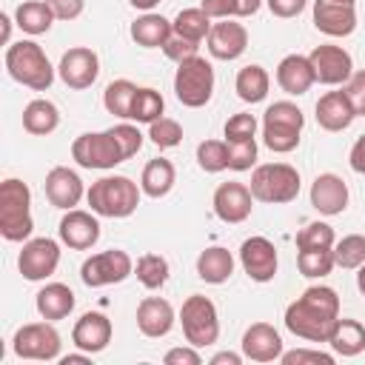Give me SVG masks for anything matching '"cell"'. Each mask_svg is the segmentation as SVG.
Returning a JSON list of instances; mask_svg holds the SVG:
<instances>
[{
	"label": "cell",
	"instance_id": "cell-55",
	"mask_svg": "<svg viewBox=\"0 0 365 365\" xmlns=\"http://www.w3.org/2000/svg\"><path fill=\"white\" fill-rule=\"evenodd\" d=\"M242 362V354H234V351H220L211 356V365H240Z\"/></svg>",
	"mask_w": 365,
	"mask_h": 365
},
{
	"label": "cell",
	"instance_id": "cell-12",
	"mask_svg": "<svg viewBox=\"0 0 365 365\" xmlns=\"http://www.w3.org/2000/svg\"><path fill=\"white\" fill-rule=\"evenodd\" d=\"M60 265V245L48 237H37V240H29L23 242V251L17 257V268L26 279L31 282H40V279H48Z\"/></svg>",
	"mask_w": 365,
	"mask_h": 365
},
{
	"label": "cell",
	"instance_id": "cell-56",
	"mask_svg": "<svg viewBox=\"0 0 365 365\" xmlns=\"http://www.w3.org/2000/svg\"><path fill=\"white\" fill-rule=\"evenodd\" d=\"M262 6V0H237V9H240V17H251L257 14Z\"/></svg>",
	"mask_w": 365,
	"mask_h": 365
},
{
	"label": "cell",
	"instance_id": "cell-52",
	"mask_svg": "<svg viewBox=\"0 0 365 365\" xmlns=\"http://www.w3.org/2000/svg\"><path fill=\"white\" fill-rule=\"evenodd\" d=\"M46 3L51 6V11H54L57 20H74L86 9V0H46Z\"/></svg>",
	"mask_w": 365,
	"mask_h": 365
},
{
	"label": "cell",
	"instance_id": "cell-61",
	"mask_svg": "<svg viewBox=\"0 0 365 365\" xmlns=\"http://www.w3.org/2000/svg\"><path fill=\"white\" fill-rule=\"evenodd\" d=\"M334 3H356V0H334Z\"/></svg>",
	"mask_w": 365,
	"mask_h": 365
},
{
	"label": "cell",
	"instance_id": "cell-21",
	"mask_svg": "<svg viewBox=\"0 0 365 365\" xmlns=\"http://www.w3.org/2000/svg\"><path fill=\"white\" fill-rule=\"evenodd\" d=\"M242 356L251 362H274L282 356V336L268 322H254L242 334Z\"/></svg>",
	"mask_w": 365,
	"mask_h": 365
},
{
	"label": "cell",
	"instance_id": "cell-49",
	"mask_svg": "<svg viewBox=\"0 0 365 365\" xmlns=\"http://www.w3.org/2000/svg\"><path fill=\"white\" fill-rule=\"evenodd\" d=\"M279 362H282V365H302V362H322V365H334V354L297 348V351H282Z\"/></svg>",
	"mask_w": 365,
	"mask_h": 365
},
{
	"label": "cell",
	"instance_id": "cell-42",
	"mask_svg": "<svg viewBox=\"0 0 365 365\" xmlns=\"http://www.w3.org/2000/svg\"><path fill=\"white\" fill-rule=\"evenodd\" d=\"M336 237H334V228L328 222H308L299 234H297V248L305 251V248H334Z\"/></svg>",
	"mask_w": 365,
	"mask_h": 365
},
{
	"label": "cell",
	"instance_id": "cell-26",
	"mask_svg": "<svg viewBox=\"0 0 365 365\" xmlns=\"http://www.w3.org/2000/svg\"><path fill=\"white\" fill-rule=\"evenodd\" d=\"M314 83H317V77H314V68H311V60H308V57H302V54H288V57L279 60V66H277V86H279L285 94L299 97V94H305Z\"/></svg>",
	"mask_w": 365,
	"mask_h": 365
},
{
	"label": "cell",
	"instance_id": "cell-33",
	"mask_svg": "<svg viewBox=\"0 0 365 365\" xmlns=\"http://www.w3.org/2000/svg\"><path fill=\"white\" fill-rule=\"evenodd\" d=\"M57 125H60V111H57V106H54L51 100L37 97V100H31V103L23 108V128H26L29 134L46 137V134H51Z\"/></svg>",
	"mask_w": 365,
	"mask_h": 365
},
{
	"label": "cell",
	"instance_id": "cell-45",
	"mask_svg": "<svg viewBox=\"0 0 365 365\" xmlns=\"http://www.w3.org/2000/svg\"><path fill=\"white\" fill-rule=\"evenodd\" d=\"M254 163H257V140L228 143V168L231 171H248Z\"/></svg>",
	"mask_w": 365,
	"mask_h": 365
},
{
	"label": "cell",
	"instance_id": "cell-5",
	"mask_svg": "<svg viewBox=\"0 0 365 365\" xmlns=\"http://www.w3.org/2000/svg\"><path fill=\"white\" fill-rule=\"evenodd\" d=\"M302 125H305L302 111L294 103L279 100V103L268 106L265 114H262V143L274 154H288L299 145Z\"/></svg>",
	"mask_w": 365,
	"mask_h": 365
},
{
	"label": "cell",
	"instance_id": "cell-22",
	"mask_svg": "<svg viewBox=\"0 0 365 365\" xmlns=\"http://www.w3.org/2000/svg\"><path fill=\"white\" fill-rule=\"evenodd\" d=\"M83 194H86V188H83V180H80L77 171H71L66 165H57L46 174V197L54 208L68 211L83 200Z\"/></svg>",
	"mask_w": 365,
	"mask_h": 365
},
{
	"label": "cell",
	"instance_id": "cell-8",
	"mask_svg": "<svg viewBox=\"0 0 365 365\" xmlns=\"http://www.w3.org/2000/svg\"><path fill=\"white\" fill-rule=\"evenodd\" d=\"M180 322H182V334L188 339V345L194 348H205L214 345L220 336V317H217V305L202 297V294H191L182 308H180Z\"/></svg>",
	"mask_w": 365,
	"mask_h": 365
},
{
	"label": "cell",
	"instance_id": "cell-4",
	"mask_svg": "<svg viewBox=\"0 0 365 365\" xmlns=\"http://www.w3.org/2000/svg\"><path fill=\"white\" fill-rule=\"evenodd\" d=\"M6 68L11 80H17L26 88L46 91L54 83V68L46 57V51L34 40H17L6 48Z\"/></svg>",
	"mask_w": 365,
	"mask_h": 365
},
{
	"label": "cell",
	"instance_id": "cell-9",
	"mask_svg": "<svg viewBox=\"0 0 365 365\" xmlns=\"http://www.w3.org/2000/svg\"><path fill=\"white\" fill-rule=\"evenodd\" d=\"M71 157L77 160V165L94 168V171H108V168L125 163V154H123L120 143L114 140L111 128H108V131H88V134H80V137L71 143Z\"/></svg>",
	"mask_w": 365,
	"mask_h": 365
},
{
	"label": "cell",
	"instance_id": "cell-20",
	"mask_svg": "<svg viewBox=\"0 0 365 365\" xmlns=\"http://www.w3.org/2000/svg\"><path fill=\"white\" fill-rule=\"evenodd\" d=\"M111 331H114V328H111V319H108L106 314L88 311V314H83V317L74 322V328H71V342H74L80 351H86V354H100V351L108 348Z\"/></svg>",
	"mask_w": 365,
	"mask_h": 365
},
{
	"label": "cell",
	"instance_id": "cell-31",
	"mask_svg": "<svg viewBox=\"0 0 365 365\" xmlns=\"http://www.w3.org/2000/svg\"><path fill=\"white\" fill-rule=\"evenodd\" d=\"M328 345L334 348V354L339 356H356L365 351V325L359 319H345L339 317L331 336H328Z\"/></svg>",
	"mask_w": 365,
	"mask_h": 365
},
{
	"label": "cell",
	"instance_id": "cell-54",
	"mask_svg": "<svg viewBox=\"0 0 365 365\" xmlns=\"http://www.w3.org/2000/svg\"><path fill=\"white\" fill-rule=\"evenodd\" d=\"M348 163L356 174H365V134L351 145V154H348Z\"/></svg>",
	"mask_w": 365,
	"mask_h": 365
},
{
	"label": "cell",
	"instance_id": "cell-1",
	"mask_svg": "<svg viewBox=\"0 0 365 365\" xmlns=\"http://www.w3.org/2000/svg\"><path fill=\"white\" fill-rule=\"evenodd\" d=\"M339 319V297L328 285H311L285 308V328L308 342H328Z\"/></svg>",
	"mask_w": 365,
	"mask_h": 365
},
{
	"label": "cell",
	"instance_id": "cell-28",
	"mask_svg": "<svg viewBox=\"0 0 365 365\" xmlns=\"http://www.w3.org/2000/svg\"><path fill=\"white\" fill-rule=\"evenodd\" d=\"M234 274V257L222 245H211L197 257V277L208 285H222Z\"/></svg>",
	"mask_w": 365,
	"mask_h": 365
},
{
	"label": "cell",
	"instance_id": "cell-37",
	"mask_svg": "<svg viewBox=\"0 0 365 365\" xmlns=\"http://www.w3.org/2000/svg\"><path fill=\"white\" fill-rule=\"evenodd\" d=\"M163 108H165V100H163L160 91H154V88H137L134 103H131V117H128V120H134V123H148V125H151L154 120L163 117Z\"/></svg>",
	"mask_w": 365,
	"mask_h": 365
},
{
	"label": "cell",
	"instance_id": "cell-13",
	"mask_svg": "<svg viewBox=\"0 0 365 365\" xmlns=\"http://www.w3.org/2000/svg\"><path fill=\"white\" fill-rule=\"evenodd\" d=\"M308 60H311L317 83L322 86H345L348 77L354 74V60L342 46H331V43L317 46L308 54Z\"/></svg>",
	"mask_w": 365,
	"mask_h": 365
},
{
	"label": "cell",
	"instance_id": "cell-53",
	"mask_svg": "<svg viewBox=\"0 0 365 365\" xmlns=\"http://www.w3.org/2000/svg\"><path fill=\"white\" fill-rule=\"evenodd\" d=\"M165 365H200L202 362V356H200V351L191 345V348H171V351H165Z\"/></svg>",
	"mask_w": 365,
	"mask_h": 365
},
{
	"label": "cell",
	"instance_id": "cell-11",
	"mask_svg": "<svg viewBox=\"0 0 365 365\" xmlns=\"http://www.w3.org/2000/svg\"><path fill=\"white\" fill-rule=\"evenodd\" d=\"M131 271H134L131 257H128L125 251H120V248H108V251L91 254V257L83 262L80 279H83L88 288H103V285L123 282Z\"/></svg>",
	"mask_w": 365,
	"mask_h": 365
},
{
	"label": "cell",
	"instance_id": "cell-15",
	"mask_svg": "<svg viewBox=\"0 0 365 365\" xmlns=\"http://www.w3.org/2000/svg\"><path fill=\"white\" fill-rule=\"evenodd\" d=\"M240 262H242V271L254 282H271L277 277V265H279L277 248L265 237H248L240 245Z\"/></svg>",
	"mask_w": 365,
	"mask_h": 365
},
{
	"label": "cell",
	"instance_id": "cell-24",
	"mask_svg": "<svg viewBox=\"0 0 365 365\" xmlns=\"http://www.w3.org/2000/svg\"><path fill=\"white\" fill-rule=\"evenodd\" d=\"M174 319H177L174 308L163 297H145L137 305V328H140L143 336H151V339L165 336L174 328Z\"/></svg>",
	"mask_w": 365,
	"mask_h": 365
},
{
	"label": "cell",
	"instance_id": "cell-39",
	"mask_svg": "<svg viewBox=\"0 0 365 365\" xmlns=\"http://www.w3.org/2000/svg\"><path fill=\"white\" fill-rule=\"evenodd\" d=\"M336 265L334 259V248H305L297 254V268L302 277H325L331 274V268Z\"/></svg>",
	"mask_w": 365,
	"mask_h": 365
},
{
	"label": "cell",
	"instance_id": "cell-29",
	"mask_svg": "<svg viewBox=\"0 0 365 365\" xmlns=\"http://www.w3.org/2000/svg\"><path fill=\"white\" fill-rule=\"evenodd\" d=\"M171 34H174L171 20H165L163 14H154V11H145L143 17H137L131 23V37L143 48H163Z\"/></svg>",
	"mask_w": 365,
	"mask_h": 365
},
{
	"label": "cell",
	"instance_id": "cell-50",
	"mask_svg": "<svg viewBox=\"0 0 365 365\" xmlns=\"http://www.w3.org/2000/svg\"><path fill=\"white\" fill-rule=\"evenodd\" d=\"M200 9L211 17V20H228V17H240L237 0H202Z\"/></svg>",
	"mask_w": 365,
	"mask_h": 365
},
{
	"label": "cell",
	"instance_id": "cell-47",
	"mask_svg": "<svg viewBox=\"0 0 365 365\" xmlns=\"http://www.w3.org/2000/svg\"><path fill=\"white\" fill-rule=\"evenodd\" d=\"M342 88H345V94H348V100H351L356 117H365V68L354 71Z\"/></svg>",
	"mask_w": 365,
	"mask_h": 365
},
{
	"label": "cell",
	"instance_id": "cell-38",
	"mask_svg": "<svg viewBox=\"0 0 365 365\" xmlns=\"http://www.w3.org/2000/svg\"><path fill=\"white\" fill-rule=\"evenodd\" d=\"M168 274H171L168 259L160 257V254H143V257L137 259V279H140L148 291L163 288V285L168 282Z\"/></svg>",
	"mask_w": 365,
	"mask_h": 365
},
{
	"label": "cell",
	"instance_id": "cell-32",
	"mask_svg": "<svg viewBox=\"0 0 365 365\" xmlns=\"http://www.w3.org/2000/svg\"><path fill=\"white\" fill-rule=\"evenodd\" d=\"M54 11L46 0H23L17 9H14V23L20 26V31L37 37V34H46L54 23Z\"/></svg>",
	"mask_w": 365,
	"mask_h": 365
},
{
	"label": "cell",
	"instance_id": "cell-3",
	"mask_svg": "<svg viewBox=\"0 0 365 365\" xmlns=\"http://www.w3.org/2000/svg\"><path fill=\"white\" fill-rule=\"evenodd\" d=\"M34 231L31 220V191L23 180H3L0 185V234L9 242H23Z\"/></svg>",
	"mask_w": 365,
	"mask_h": 365
},
{
	"label": "cell",
	"instance_id": "cell-46",
	"mask_svg": "<svg viewBox=\"0 0 365 365\" xmlns=\"http://www.w3.org/2000/svg\"><path fill=\"white\" fill-rule=\"evenodd\" d=\"M111 134H114V140L120 143V148H123L125 160H128V157H134V154L143 148V134H140V128H137V125H131V123H120V125H114V128H111Z\"/></svg>",
	"mask_w": 365,
	"mask_h": 365
},
{
	"label": "cell",
	"instance_id": "cell-19",
	"mask_svg": "<svg viewBox=\"0 0 365 365\" xmlns=\"http://www.w3.org/2000/svg\"><path fill=\"white\" fill-rule=\"evenodd\" d=\"M314 26L328 37H348L356 29V9L354 3L314 0Z\"/></svg>",
	"mask_w": 365,
	"mask_h": 365
},
{
	"label": "cell",
	"instance_id": "cell-48",
	"mask_svg": "<svg viewBox=\"0 0 365 365\" xmlns=\"http://www.w3.org/2000/svg\"><path fill=\"white\" fill-rule=\"evenodd\" d=\"M197 48H200V43L185 40V37H180V34H171V37L165 40V46H163L165 57H168V60H174V63H182V60L194 57V54H197Z\"/></svg>",
	"mask_w": 365,
	"mask_h": 365
},
{
	"label": "cell",
	"instance_id": "cell-57",
	"mask_svg": "<svg viewBox=\"0 0 365 365\" xmlns=\"http://www.w3.org/2000/svg\"><path fill=\"white\" fill-rule=\"evenodd\" d=\"M88 359H91V354H86V351H83V354H68V356H60V362H63V365H74V362H88Z\"/></svg>",
	"mask_w": 365,
	"mask_h": 365
},
{
	"label": "cell",
	"instance_id": "cell-36",
	"mask_svg": "<svg viewBox=\"0 0 365 365\" xmlns=\"http://www.w3.org/2000/svg\"><path fill=\"white\" fill-rule=\"evenodd\" d=\"M134 94H137V86L131 80H114L106 86L103 91V106L108 114L120 117V120H128L131 117V103H134Z\"/></svg>",
	"mask_w": 365,
	"mask_h": 365
},
{
	"label": "cell",
	"instance_id": "cell-51",
	"mask_svg": "<svg viewBox=\"0 0 365 365\" xmlns=\"http://www.w3.org/2000/svg\"><path fill=\"white\" fill-rule=\"evenodd\" d=\"M305 3H308V0H265L268 11H271L274 17H279V20H291V17H297V14L305 9Z\"/></svg>",
	"mask_w": 365,
	"mask_h": 365
},
{
	"label": "cell",
	"instance_id": "cell-10",
	"mask_svg": "<svg viewBox=\"0 0 365 365\" xmlns=\"http://www.w3.org/2000/svg\"><path fill=\"white\" fill-rule=\"evenodd\" d=\"M60 334L57 328L46 319V322H29V325H20L14 331V339H11V351L20 356V359H40V362H48V359H57L60 356Z\"/></svg>",
	"mask_w": 365,
	"mask_h": 365
},
{
	"label": "cell",
	"instance_id": "cell-60",
	"mask_svg": "<svg viewBox=\"0 0 365 365\" xmlns=\"http://www.w3.org/2000/svg\"><path fill=\"white\" fill-rule=\"evenodd\" d=\"M356 271H359V274H356V288H359V291L365 294V262H362V265H359Z\"/></svg>",
	"mask_w": 365,
	"mask_h": 365
},
{
	"label": "cell",
	"instance_id": "cell-16",
	"mask_svg": "<svg viewBox=\"0 0 365 365\" xmlns=\"http://www.w3.org/2000/svg\"><path fill=\"white\" fill-rule=\"evenodd\" d=\"M205 43H208V54L211 57H217V60H237L248 48V31H245L242 23L228 17V20H220V23L211 26Z\"/></svg>",
	"mask_w": 365,
	"mask_h": 365
},
{
	"label": "cell",
	"instance_id": "cell-41",
	"mask_svg": "<svg viewBox=\"0 0 365 365\" xmlns=\"http://www.w3.org/2000/svg\"><path fill=\"white\" fill-rule=\"evenodd\" d=\"M334 259L339 268H359L365 262V237L348 234L339 242H334Z\"/></svg>",
	"mask_w": 365,
	"mask_h": 365
},
{
	"label": "cell",
	"instance_id": "cell-18",
	"mask_svg": "<svg viewBox=\"0 0 365 365\" xmlns=\"http://www.w3.org/2000/svg\"><path fill=\"white\" fill-rule=\"evenodd\" d=\"M60 242L74 248V251H88L91 245H97L100 240V222L94 214L80 211V208H68L66 217L60 220Z\"/></svg>",
	"mask_w": 365,
	"mask_h": 365
},
{
	"label": "cell",
	"instance_id": "cell-35",
	"mask_svg": "<svg viewBox=\"0 0 365 365\" xmlns=\"http://www.w3.org/2000/svg\"><path fill=\"white\" fill-rule=\"evenodd\" d=\"M171 26H174V34H180V37H185V40H194V43H202L205 37H208V31H211V17L197 6V9H182L174 20H171Z\"/></svg>",
	"mask_w": 365,
	"mask_h": 365
},
{
	"label": "cell",
	"instance_id": "cell-43",
	"mask_svg": "<svg viewBox=\"0 0 365 365\" xmlns=\"http://www.w3.org/2000/svg\"><path fill=\"white\" fill-rule=\"evenodd\" d=\"M148 137L160 148H177L182 143V125L177 120H171V117H160V120H154L148 125Z\"/></svg>",
	"mask_w": 365,
	"mask_h": 365
},
{
	"label": "cell",
	"instance_id": "cell-30",
	"mask_svg": "<svg viewBox=\"0 0 365 365\" xmlns=\"http://www.w3.org/2000/svg\"><path fill=\"white\" fill-rule=\"evenodd\" d=\"M174 180H177L174 163L165 160V157H157V160H148L145 163V168L140 174V188H143L145 197L160 200V197H165L174 188Z\"/></svg>",
	"mask_w": 365,
	"mask_h": 365
},
{
	"label": "cell",
	"instance_id": "cell-7",
	"mask_svg": "<svg viewBox=\"0 0 365 365\" xmlns=\"http://www.w3.org/2000/svg\"><path fill=\"white\" fill-rule=\"evenodd\" d=\"M174 94L185 108H202L214 94V66L200 54L177 63Z\"/></svg>",
	"mask_w": 365,
	"mask_h": 365
},
{
	"label": "cell",
	"instance_id": "cell-44",
	"mask_svg": "<svg viewBox=\"0 0 365 365\" xmlns=\"http://www.w3.org/2000/svg\"><path fill=\"white\" fill-rule=\"evenodd\" d=\"M225 143H240V140H254L257 137V117L254 114H234L225 123Z\"/></svg>",
	"mask_w": 365,
	"mask_h": 365
},
{
	"label": "cell",
	"instance_id": "cell-40",
	"mask_svg": "<svg viewBox=\"0 0 365 365\" xmlns=\"http://www.w3.org/2000/svg\"><path fill=\"white\" fill-rule=\"evenodd\" d=\"M197 165L208 174L225 171L228 168V143L222 140H202L197 145Z\"/></svg>",
	"mask_w": 365,
	"mask_h": 365
},
{
	"label": "cell",
	"instance_id": "cell-58",
	"mask_svg": "<svg viewBox=\"0 0 365 365\" xmlns=\"http://www.w3.org/2000/svg\"><path fill=\"white\" fill-rule=\"evenodd\" d=\"M128 3H131L134 9H140V11H151V9H154L160 0H128Z\"/></svg>",
	"mask_w": 365,
	"mask_h": 365
},
{
	"label": "cell",
	"instance_id": "cell-34",
	"mask_svg": "<svg viewBox=\"0 0 365 365\" xmlns=\"http://www.w3.org/2000/svg\"><path fill=\"white\" fill-rule=\"evenodd\" d=\"M268 86H271V77H268V71H265L262 66H257V63L240 68V74H237V80H234V88H237L240 100H242V103H251V106H254V103H262V100L268 97Z\"/></svg>",
	"mask_w": 365,
	"mask_h": 365
},
{
	"label": "cell",
	"instance_id": "cell-27",
	"mask_svg": "<svg viewBox=\"0 0 365 365\" xmlns=\"http://www.w3.org/2000/svg\"><path fill=\"white\" fill-rule=\"evenodd\" d=\"M37 314L48 322H57V319H66L71 311H74V291L63 282H48L37 291Z\"/></svg>",
	"mask_w": 365,
	"mask_h": 365
},
{
	"label": "cell",
	"instance_id": "cell-2",
	"mask_svg": "<svg viewBox=\"0 0 365 365\" xmlns=\"http://www.w3.org/2000/svg\"><path fill=\"white\" fill-rule=\"evenodd\" d=\"M140 194H143V188L134 180L114 174V177H100L97 182H91V188L86 191V200L97 217L123 220L137 211Z\"/></svg>",
	"mask_w": 365,
	"mask_h": 365
},
{
	"label": "cell",
	"instance_id": "cell-59",
	"mask_svg": "<svg viewBox=\"0 0 365 365\" xmlns=\"http://www.w3.org/2000/svg\"><path fill=\"white\" fill-rule=\"evenodd\" d=\"M0 23H3V43H9V34H11V20H9V14H3Z\"/></svg>",
	"mask_w": 365,
	"mask_h": 365
},
{
	"label": "cell",
	"instance_id": "cell-6",
	"mask_svg": "<svg viewBox=\"0 0 365 365\" xmlns=\"http://www.w3.org/2000/svg\"><path fill=\"white\" fill-rule=\"evenodd\" d=\"M248 188H251L254 200L268 202V205H282V202L297 200V194H299V171L294 165H288V163H265V165L254 168Z\"/></svg>",
	"mask_w": 365,
	"mask_h": 365
},
{
	"label": "cell",
	"instance_id": "cell-23",
	"mask_svg": "<svg viewBox=\"0 0 365 365\" xmlns=\"http://www.w3.org/2000/svg\"><path fill=\"white\" fill-rule=\"evenodd\" d=\"M311 205L325 217L342 214L348 208V185H345V180L336 177V174H319L311 182Z\"/></svg>",
	"mask_w": 365,
	"mask_h": 365
},
{
	"label": "cell",
	"instance_id": "cell-25",
	"mask_svg": "<svg viewBox=\"0 0 365 365\" xmlns=\"http://www.w3.org/2000/svg\"><path fill=\"white\" fill-rule=\"evenodd\" d=\"M356 111L345 94V88L339 91H325L319 100H317V123L319 128L325 131H345L351 123H354Z\"/></svg>",
	"mask_w": 365,
	"mask_h": 365
},
{
	"label": "cell",
	"instance_id": "cell-14",
	"mask_svg": "<svg viewBox=\"0 0 365 365\" xmlns=\"http://www.w3.org/2000/svg\"><path fill=\"white\" fill-rule=\"evenodd\" d=\"M57 74H60V80H63L68 88L83 91V88H88V86L97 80V74H100V57H97V51H91L88 46H74V48H68V51L60 57Z\"/></svg>",
	"mask_w": 365,
	"mask_h": 365
},
{
	"label": "cell",
	"instance_id": "cell-17",
	"mask_svg": "<svg viewBox=\"0 0 365 365\" xmlns=\"http://www.w3.org/2000/svg\"><path fill=\"white\" fill-rule=\"evenodd\" d=\"M251 202H254V194L242 182H222L214 191V214L231 225L245 222L251 217V208H254Z\"/></svg>",
	"mask_w": 365,
	"mask_h": 365
}]
</instances>
